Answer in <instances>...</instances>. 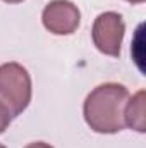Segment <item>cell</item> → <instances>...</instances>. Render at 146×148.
Returning <instances> with one entry per match:
<instances>
[{
	"label": "cell",
	"instance_id": "obj_1",
	"mask_svg": "<svg viewBox=\"0 0 146 148\" xmlns=\"http://www.w3.org/2000/svg\"><path fill=\"white\" fill-rule=\"evenodd\" d=\"M129 98L126 86L105 83L95 88L84 102V119L88 126L103 134H113L124 129V107Z\"/></svg>",
	"mask_w": 146,
	"mask_h": 148
},
{
	"label": "cell",
	"instance_id": "obj_2",
	"mask_svg": "<svg viewBox=\"0 0 146 148\" xmlns=\"http://www.w3.org/2000/svg\"><path fill=\"white\" fill-rule=\"evenodd\" d=\"M0 102L10 117L19 115L29 105L31 77L23 66L16 62L0 66Z\"/></svg>",
	"mask_w": 146,
	"mask_h": 148
},
{
	"label": "cell",
	"instance_id": "obj_3",
	"mask_svg": "<svg viewBox=\"0 0 146 148\" xmlns=\"http://www.w3.org/2000/svg\"><path fill=\"white\" fill-rule=\"evenodd\" d=\"M124 31H126V24L122 21V16H119L117 12L100 14L93 24L95 47L105 55L119 57Z\"/></svg>",
	"mask_w": 146,
	"mask_h": 148
},
{
	"label": "cell",
	"instance_id": "obj_4",
	"mask_svg": "<svg viewBox=\"0 0 146 148\" xmlns=\"http://www.w3.org/2000/svg\"><path fill=\"white\" fill-rule=\"evenodd\" d=\"M43 24L50 33L72 35L79 26L81 14L69 0H53L43 9Z\"/></svg>",
	"mask_w": 146,
	"mask_h": 148
},
{
	"label": "cell",
	"instance_id": "obj_5",
	"mask_svg": "<svg viewBox=\"0 0 146 148\" xmlns=\"http://www.w3.org/2000/svg\"><path fill=\"white\" fill-rule=\"evenodd\" d=\"M146 102H145V91H138L129 102H126L124 107V124L129 126L131 129H136L139 133L146 131Z\"/></svg>",
	"mask_w": 146,
	"mask_h": 148
},
{
	"label": "cell",
	"instance_id": "obj_6",
	"mask_svg": "<svg viewBox=\"0 0 146 148\" xmlns=\"http://www.w3.org/2000/svg\"><path fill=\"white\" fill-rule=\"evenodd\" d=\"M10 114H9V110L2 105V102H0V134L9 127V124H10Z\"/></svg>",
	"mask_w": 146,
	"mask_h": 148
},
{
	"label": "cell",
	"instance_id": "obj_7",
	"mask_svg": "<svg viewBox=\"0 0 146 148\" xmlns=\"http://www.w3.org/2000/svg\"><path fill=\"white\" fill-rule=\"evenodd\" d=\"M26 148H53V147H50V145H46V143H43V141H36V143L28 145Z\"/></svg>",
	"mask_w": 146,
	"mask_h": 148
},
{
	"label": "cell",
	"instance_id": "obj_8",
	"mask_svg": "<svg viewBox=\"0 0 146 148\" xmlns=\"http://www.w3.org/2000/svg\"><path fill=\"white\" fill-rule=\"evenodd\" d=\"M127 2H131V3H143L145 0H127Z\"/></svg>",
	"mask_w": 146,
	"mask_h": 148
},
{
	"label": "cell",
	"instance_id": "obj_9",
	"mask_svg": "<svg viewBox=\"0 0 146 148\" xmlns=\"http://www.w3.org/2000/svg\"><path fill=\"white\" fill-rule=\"evenodd\" d=\"M3 2H9V3H19V2H23V0H3Z\"/></svg>",
	"mask_w": 146,
	"mask_h": 148
},
{
	"label": "cell",
	"instance_id": "obj_10",
	"mask_svg": "<svg viewBox=\"0 0 146 148\" xmlns=\"http://www.w3.org/2000/svg\"><path fill=\"white\" fill-rule=\"evenodd\" d=\"M0 148H5V147H3V145H0Z\"/></svg>",
	"mask_w": 146,
	"mask_h": 148
}]
</instances>
